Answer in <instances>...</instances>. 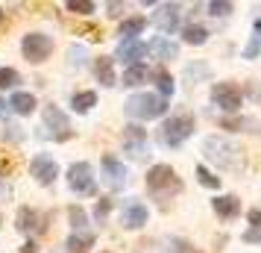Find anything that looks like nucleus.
Listing matches in <instances>:
<instances>
[{"instance_id": "obj_10", "label": "nucleus", "mask_w": 261, "mask_h": 253, "mask_svg": "<svg viewBox=\"0 0 261 253\" xmlns=\"http://www.w3.org/2000/svg\"><path fill=\"white\" fill-rule=\"evenodd\" d=\"M41 118H44V127H47V130H53V135H56V139H62V142H65V139L71 135V121H68V115H65L59 106H53V103H50V106H44Z\"/></svg>"}, {"instance_id": "obj_33", "label": "nucleus", "mask_w": 261, "mask_h": 253, "mask_svg": "<svg viewBox=\"0 0 261 253\" xmlns=\"http://www.w3.org/2000/svg\"><path fill=\"white\" fill-rule=\"evenodd\" d=\"M232 9H235V6H232L229 0H214V3H208V12H212L214 18H226Z\"/></svg>"}, {"instance_id": "obj_17", "label": "nucleus", "mask_w": 261, "mask_h": 253, "mask_svg": "<svg viewBox=\"0 0 261 253\" xmlns=\"http://www.w3.org/2000/svg\"><path fill=\"white\" fill-rule=\"evenodd\" d=\"M3 106H9L15 115H33L38 103H36V95H30V91H15Z\"/></svg>"}, {"instance_id": "obj_29", "label": "nucleus", "mask_w": 261, "mask_h": 253, "mask_svg": "<svg viewBox=\"0 0 261 253\" xmlns=\"http://www.w3.org/2000/svg\"><path fill=\"white\" fill-rule=\"evenodd\" d=\"M208 65H202V62H197V65H188V68H185V80H188L191 85L194 83H200V80H208Z\"/></svg>"}, {"instance_id": "obj_42", "label": "nucleus", "mask_w": 261, "mask_h": 253, "mask_svg": "<svg viewBox=\"0 0 261 253\" xmlns=\"http://www.w3.org/2000/svg\"><path fill=\"white\" fill-rule=\"evenodd\" d=\"M249 91H252V95H255V97L261 100V85H258V83H252V85H249Z\"/></svg>"}, {"instance_id": "obj_13", "label": "nucleus", "mask_w": 261, "mask_h": 253, "mask_svg": "<svg viewBox=\"0 0 261 253\" xmlns=\"http://www.w3.org/2000/svg\"><path fill=\"white\" fill-rule=\"evenodd\" d=\"M126 165L120 162V159L115 156H103V180H106V186L112 189V192H118V189H123L126 186Z\"/></svg>"}, {"instance_id": "obj_28", "label": "nucleus", "mask_w": 261, "mask_h": 253, "mask_svg": "<svg viewBox=\"0 0 261 253\" xmlns=\"http://www.w3.org/2000/svg\"><path fill=\"white\" fill-rule=\"evenodd\" d=\"M194 174H197L200 186H205V189H220V177H217V174H212L205 165H197V168H194Z\"/></svg>"}, {"instance_id": "obj_12", "label": "nucleus", "mask_w": 261, "mask_h": 253, "mask_svg": "<svg viewBox=\"0 0 261 253\" xmlns=\"http://www.w3.org/2000/svg\"><path fill=\"white\" fill-rule=\"evenodd\" d=\"M147 221H150V209L144 203H138V200H126L123 203V209H120V224L126 229H141Z\"/></svg>"}, {"instance_id": "obj_43", "label": "nucleus", "mask_w": 261, "mask_h": 253, "mask_svg": "<svg viewBox=\"0 0 261 253\" xmlns=\"http://www.w3.org/2000/svg\"><path fill=\"white\" fill-rule=\"evenodd\" d=\"M0 21H3V9H0Z\"/></svg>"}, {"instance_id": "obj_16", "label": "nucleus", "mask_w": 261, "mask_h": 253, "mask_svg": "<svg viewBox=\"0 0 261 253\" xmlns=\"http://www.w3.org/2000/svg\"><path fill=\"white\" fill-rule=\"evenodd\" d=\"M212 209H214L220 218L232 221V218L241 215V200H238L235 194H217V197L212 200Z\"/></svg>"}, {"instance_id": "obj_20", "label": "nucleus", "mask_w": 261, "mask_h": 253, "mask_svg": "<svg viewBox=\"0 0 261 253\" xmlns=\"http://www.w3.org/2000/svg\"><path fill=\"white\" fill-rule=\"evenodd\" d=\"M150 80V68L144 65V62H138V65H129L126 71H123V80L120 83L126 85V88H135V85H141Z\"/></svg>"}, {"instance_id": "obj_36", "label": "nucleus", "mask_w": 261, "mask_h": 253, "mask_svg": "<svg viewBox=\"0 0 261 253\" xmlns=\"http://www.w3.org/2000/svg\"><path fill=\"white\" fill-rule=\"evenodd\" d=\"M68 56H71V65H76V68L85 65V48H76V44H73V48L68 50Z\"/></svg>"}, {"instance_id": "obj_31", "label": "nucleus", "mask_w": 261, "mask_h": 253, "mask_svg": "<svg viewBox=\"0 0 261 253\" xmlns=\"http://www.w3.org/2000/svg\"><path fill=\"white\" fill-rule=\"evenodd\" d=\"M68 218H71V227L76 229V233H80V229L85 227V221H88V215H85L83 206H71V209H68Z\"/></svg>"}, {"instance_id": "obj_26", "label": "nucleus", "mask_w": 261, "mask_h": 253, "mask_svg": "<svg viewBox=\"0 0 261 253\" xmlns=\"http://www.w3.org/2000/svg\"><path fill=\"white\" fill-rule=\"evenodd\" d=\"M150 77L155 80V85H159V91H162L159 97H170V95H173V88H176V83H173V77H170V74H167L165 68H159V71H150Z\"/></svg>"}, {"instance_id": "obj_19", "label": "nucleus", "mask_w": 261, "mask_h": 253, "mask_svg": "<svg viewBox=\"0 0 261 253\" xmlns=\"http://www.w3.org/2000/svg\"><path fill=\"white\" fill-rule=\"evenodd\" d=\"M220 127L223 130H235V133H252V135L261 133V124L255 118H223Z\"/></svg>"}, {"instance_id": "obj_14", "label": "nucleus", "mask_w": 261, "mask_h": 253, "mask_svg": "<svg viewBox=\"0 0 261 253\" xmlns=\"http://www.w3.org/2000/svg\"><path fill=\"white\" fill-rule=\"evenodd\" d=\"M150 21H153L167 38V33H173L179 27V3H162V6H155V12H153Z\"/></svg>"}, {"instance_id": "obj_4", "label": "nucleus", "mask_w": 261, "mask_h": 253, "mask_svg": "<svg viewBox=\"0 0 261 253\" xmlns=\"http://www.w3.org/2000/svg\"><path fill=\"white\" fill-rule=\"evenodd\" d=\"M197 130V124L191 115H170L159 130V142L165 147H179L185 139H191V133Z\"/></svg>"}, {"instance_id": "obj_34", "label": "nucleus", "mask_w": 261, "mask_h": 253, "mask_svg": "<svg viewBox=\"0 0 261 253\" xmlns=\"http://www.w3.org/2000/svg\"><path fill=\"white\" fill-rule=\"evenodd\" d=\"M167 247H170V253H200L191 241H185V239H170L167 241Z\"/></svg>"}, {"instance_id": "obj_41", "label": "nucleus", "mask_w": 261, "mask_h": 253, "mask_svg": "<svg viewBox=\"0 0 261 253\" xmlns=\"http://www.w3.org/2000/svg\"><path fill=\"white\" fill-rule=\"evenodd\" d=\"M21 253H36V241H27L24 247H21Z\"/></svg>"}, {"instance_id": "obj_1", "label": "nucleus", "mask_w": 261, "mask_h": 253, "mask_svg": "<svg viewBox=\"0 0 261 253\" xmlns=\"http://www.w3.org/2000/svg\"><path fill=\"white\" fill-rule=\"evenodd\" d=\"M202 153L208 162H214L220 171H238L244 165V156H241V147L235 142H229L223 135H208L202 142Z\"/></svg>"}, {"instance_id": "obj_27", "label": "nucleus", "mask_w": 261, "mask_h": 253, "mask_svg": "<svg viewBox=\"0 0 261 253\" xmlns=\"http://www.w3.org/2000/svg\"><path fill=\"white\" fill-rule=\"evenodd\" d=\"M258 53H261V18H255V24H252V41L244 48V59H255Z\"/></svg>"}, {"instance_id": "obj_30", "label": "nucleus", "mask_w": 261, "mask_h": 253, "mask_svg": "<svg viewBox=\"0 0 261 253\" xmlns=\"http://www.w3.org/2000/svg\"><path fill=\"white\" fill-rule=\"evenodd\" d=\"M21 83V74L15 68H0V88H15Z\"/></svg>"}, {"instance_id": "obj_32", "label": "nucleus", "mask_w": 261, "mask_h": 253, "mask_svg": "<svg viewBox=\"0 0 261 253\" xmlns=\"http://www.w3.org/2000/svg\"><path fill=\"white\" fill-rule=\"evenodd\" d=\"M97 6L91 3V0H71L68 3V12H73V15H91Z\"/></svg>"}, {"instance_id": "obj_18", "label": "nucleus", "mask_w": 261, "mask_h": 253, "mask_svg": "<svg viewBox=\"0 0 261 253\" xmlns=\"http://www.w3.org/2000/svg\"><path fill=\"white\" fill-rule=\"evenodd\" d=\"M94 77H97V83L106 85V88L118 85V77H115V59H112V56H100V59L94 62Z\"/></svg>"}, {"instance_id": "obj_9", "label": "nucleus", "mask_w": 261, "mask_h": 253, "mask_svg": "<svg viewBox=\"0 0 261 253\" xmlns=\"http://www.w3.org/2000/svg\"><path fill=\"white\" fill-rule=\"evenodd\" d=\"M30 174H33L36 182H41V186H53L56 177H59V165H56L53 156L38 153V156H33V162H30Z\"/></svg>"}, {"instance_id": "obj_24", "label": "nucleus", "mask_w": 261, "mask_h": 253, "mask_svg": "<svg viewBox=\"0 0 261 253\" xmlns=\"http://www.w3.org/2000/svg\"><path fill=\"white\" fill-rule=\"evenodd\" d=\"M15 227L21 229V233L36 229L38 227V212L36 209H30V206H21V209H18V218H15Z\"/></svg>"}, {"instance_id": "obj_38", "label": "nucleus", "mask_w": 261, "mask_h": 253, "mask_svg": "<svg viewBox=\"0 0 261 253\" xmlns=\"http://www.w3.org/2000/svg\"><path fill=\"white\" fill-rule=\"evenodd\" d=\"M241 239L247 241V244H261V227H249Z\"/></svg>"}, {"instance_id": "obj_22", "label": "nucleus", "mask_w": 261, "mask_h": 253, "mask_svg": "<svg viewBox=\"0 0 261 253\" xmlns=\"http://www.w3.org/2000/svg\"><path fill=\"white\" fill-rule=\"evenodd\" d=\"M144 27H147V18H141V15H135V18H123V21H120L118 36H123V38H138V36L144 33Z\"/></svg>"}, {"instance_id": "obj_44", "label": "nucleus", "mask_w": 261, "mask_h": 253, "mask_svg": "<svg viewBox=\"0 0 261 253\" xmlns=\"http://www.w3.org/2000/svg\"><path fill=\"white\" fill-rule=\"evenodd\" d=\"M0 224H3V218H0Z\"/></svg>"}, {"instance_id": "obj_8", "label": "nucleus", "mask_w": 261, "mask_h": 253, "mask_svg": "<svg viewBox=\"0 0 261 253\" xmlns=\"http://www.w3.org/2000/svg\"><path fill=\"white\" fill-rule=\"evenodd\" d=\"M123 150L132 159H147L150 156V142H147V130H141L138 124L123 127Z\"/></svg>"}, {"instance_id": "obj_25", "label": "nucleus", "mask_w": 261, "mask_h": 253, "mask_svg": "<svg viewBox=\"0 0 261 253\" xmlns=\"http://www.w3.org/2000/svg\"><path fill=\"white\" fill-rule=\"evenodd\" d=\"M71 106H73V112L85 115V112H91V106H97V95L94 91H76L71 97Z\"/></svg>"}, {"instance_id": "obj_37", "label": "nucleus", "mask_w": 261, "mask_h": 253, "mask_svg": "<svg viewBox=\"0 0 261 253\" xmlns=\"http://www.w3.org/2000/svg\"><path fill=\"white\" fill-rule=\"evenodd\" d=\"M3 139H9V142H21L24 133H21V127H15V124H6V130H3Z\"/></svg>"}, {"instance_id": "obj_23", "label": "nucleus", "mask_w": 261, "mask_h": 253, "mask_svg": "<svg viewBox=\"0 0 261 253\" xmlns=\"http://www.w3.org/2000/svg\"><path fill=\"white\" fill-rule=\"evenodd\" d=\"M208 36H212V33H208V30H205L202 24H188L185 30H182V38H185V44H194V48H202V44L208 41Z\"/></svg>"}, {"instance_id": "obj_15", "label": "nucleus", "mask_w": 261, "mask_h": 253, "mask_svg": "<svg viewBox=\"0 0 261 253\" xmlns=\"http://www.w3.org/2000/svg\"><path fill=\"white\" fill-rule=\"evenodd\" d=\"M147 53H153L159 62H170V59L179 56V44L170 41V38H165V36H159V38H153V41L147 44Z\"/></svg>"}, {"instance_id": "obj_35", "label": "nucleus", "mask_w": 261, "mask_h": 253, "mask_svg": "<svg viewBox=\"0 0 261 253\" xmlns=\"http://www.w3.org/2000/svg\"><path fill=\"white\" fill-rule=\"evenodd\" d=\"M109 212H112V200L100 197V200H97V206H94V218L100 221V224H103V221L109 218Z\"/></svg>"}, {"instance_id": "obj_3", "label": "nucleus", "mask_w": 261, "mask_h": 253, "mask_svg": "<svg viewBox=\"0 0 261 253\" xmlns=\"http://www.w3.org/2000/svg\"><path fill=\"white\" fill-rule=\"evenodd\" d=\"M123 112L129 118H138V121H153V118H162L167 112V100L159 95H150V91H141V95L126 97Z\"/></svg>"}, {"instance_id": "obj_39", "label": "nucleus", "mask_w": 261, "mask_h": 253, "mask_svg": "<svg viewBox=\"0 0 261 253\" xmlns=\"http://www.w3.org/2000/svg\"><path fill=\"white\" fill-rule=\"evenodd\" d=\"M247 221H249V227H261V209H252L247 215Z\"/></svg>"}, {"instance_id": "obj_40", "label": "nucleus", "mask_w": 261, "mask_h": 253, "mask_svg": "<svg viewBox=\"0 0 261 253\" xmlns=\"http://www.w3.org/2000/svg\"><path fill=\"white\" fill-rule=\"evenodd\" d=\"M106 9H109L112 18H120V12H123V6H120V3H106Z\"/></svg>"}, {"instance_id": "obj_2", "label": "nucleus", "mask_w": 261, "mask_h": 253, "mask_svg": "<svg viewBox=\"0 0 261 253\" xmlns=\"http://www.w3.org/2000/svg\"><path fill=\"white\" fill-rule=\"evenodd\" d=\"M144 182H147V192L153 194L155 200H170V197H176L182 192V180L170 165H153L147 171Z\"/></svg>"}, {"instance_id": "obj_21", "label": "nucleus", "mask_w": 261, "mask_h": 253, "mask_svg": "<svg viewBox=\"0 0 261 253\" xmlns=\"http://www.w3.org/2000/svg\"><path fill=\"white\" fill-rule=\"evenodd\" d=\"M65 247H68V253H88L91 247H94V236L91 233H73V236H68V241H65Z\"/></svg>"}, {"instance_id": "obj_7", "label": "nucleus", "mask_w": 261, "mask_h": 253, "mask_svg": "<svg viewBox=\"0 0 261 253\" xmlns=\"http://www.w3.org/2000/svg\"><path fill=\"white\" fill-rule=\"evenodd\" d=\"M212 103L223 112H238L244 103V95L235 83H214L212 85Z\"/></svg>"}, {"instance_id": "obj_11", "label": "nucleus", "mask_w": 261, "mask_h": 253, "mask_svg": "<svg viewBox=\"0 0 261 253\" xmlns=\"http://www.w3.org/2000/svg\"><path fill=\"white\" fill-rule=\"evenodd\" d=\"M144 56H147V44H144L141 38H120L118 53H115L112 59L123 62V65L129 68V65H138V59H144Z\"/></svg>"}, {"instance_id": "obj_5", "label": "nucleus", "mask_w": 261, "mask_h": 253, "mask_svg": "<svg viewBox=\"0 0 261 253\" xmlns=\"http://www.w3.org/2000/svg\"><path fill=\"white\" fill-rule=\"evenodd\" d=\"M21 53H24L27 62L41 65V62L53 53V38L44 36V33H27L24 41H21Z\"/></svg>"}, {"instance_id": "obj_6", "label": "nucleus", "mask_w": 261, "mask_h": 253, "mask_svg": "<svg viewBox=\"0 0 261 253\" xmlns=\"http://www.w3.org/2000/svg\"><path fill=\"white\" fill-rule=\"evenodd\" d=\"M68 186L71 192L76 194H94L97 192V182H94V168L88 162H73L68 168Z\"/></svg>"}]
</instances>
